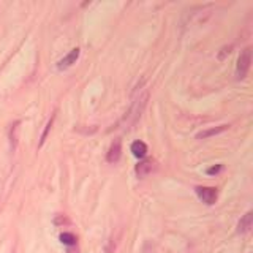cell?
<instances>
[{
    "mask_svg": "<svg viewBox=\"0 0 253 253\" xmlns=\"http://www.w3.org/2000/svg\"><path fill=\"white\" fill-rule=\"evenodd\" d=\"M131 154L136 158H144L147 154V146L142 141H134L131 144Z\"/></svg>",
    "mask_w": 253,
    "mask_h": 253,
    "instance_id": "7",
    "label": "cell"
},
{
    "mask_svg": "<svg viewBox=\"0 0 253 253\" xmlns=\"http://www.w3.org/2000/svg\"><path fill=\"white\" fill-rule=\"evenodd\" d=\"M121 155H122V141L117 138V139H114V142L111 144V147L108 150L106 160H108V163H117L121 160Z\"/></svg>",
    "mask_w": 253,
    "mask_h": 253,
    "instance_id": "5",
    "label": "cell"
},
{
    "mask_svg": "<svg viewBox=\"0 0 253 253\" xmlns=\"http://www.w3.org/2000/svg\"><path fill=\"white\" fill-rule=\"evenodd\" d=\"M221 168H223V166H221V165L212 166V168H209V169H208V174H209V176H213V174H218V172L221 171Z\"/></svg>",
    "mask_w": 253,
    "mask_h": 253,
    "instance_id": "12",
    "label": "cell"
},
{
    "mask_svg": "<svg viewBox=\"0 0 253 253\" xmlns=\"http://www.w3.org/2000/svg\"><path fill=\"white\" fill-rule=\"evenodd\" d=\"M226 128H228V125H220V126H217V128H209V130H204L201 133H198L196 138L198 139H206V138H209V136H213V134H218L221 131H225Z\"/></svg>",
    "mask_w": 253,
    "mask_h": 253,
    "instance_id": "9",
    "label": "cell"
},
{
    "mask_svg": "<svg viewBox=\"0 0 253 253\" xmlns=\"http://www.w3.org/2000/svg\"><path fill=\"white\" fill-rule=\"evenodd\" d=\"M60 241L65 245H68V247H73V245H76V236L71 233H63L60 234Z\"/></svg>",
    "mask_w": 253,
    "mask_h": 253,
    "instance_id": "10",
    "label": "cell"
},
{
    "mask_svg": "<svg viewBox=\"0 0 253 253\" xmlns=\"http://www.w3.org/2000/svg\"><path fill=\"white\" fill-rule=\"evenodd\" d=\"M147 100H149V90L144 89L142 92H139L136 97H134L131 106L128 109V113L125 116V122L128 126H134L136 122L141 119L142 113H144L146 109V105H147Z\"/></svg>",
    "mask_w": 253,
    "mask_h": 253,
    "instance_id": "1",
    "label": "cell"
},
{
    "mask_svg": "<svg viewBox=\"0 0 253 253\" xmlns=\"http://www.w3.org/2000/svg\"><path fill=\"white\" fill-rule=\"evenodd\" d=\"M250 63H252V49L250 47H245L241 52L239 59L236 63V78L237 79H244L247 76L249 70H250Z\"/></svg>",
    "mask_w": 253,
    "mask_h": 253,
    "instance_id": "2",
    "label": "cell"
},
{
    "mask_svg": "<svg viewBox=\"0 0 253 253\" xmlns=\"http://www.w3.org/2000/svg\"><path fill=\"white\" fill-rule=\"evenodd\" d=\"M195 192L198 195V198L204 203V204H208V206H212V204H215L217 201V188H213V187H196L195 188Z\"/></svg>",
    "mask_w": 253,
    "mask_h": 253,
    "instance_id": "3",
    "label": "cell"
},
{
    "mask_svg": "<svg viewBox=\"0 0 253 253\" xmlns=\"http://www.w3.org/2000/svg\"><path fill=\"white\" fill-rule=\"evenodd\" d=\"M252 225H253V213L252 212H247L239 220V223H237V233H241V234L249 233L250 229H252Z\"/></svg>",
    "mask_w": 253,
    "mask_h": 253,
    "instance_id": "6",
    "label": "cell"
},
{
    "mask_svg": "<svg viewBox=\"0 0 253 253\" xmlns=\"http://www.w3.org/2000/svg\"><path fill=\"white\" fill-rule=\"evenodd\" d=\"M52 121H54V116H52V119H51V121L47 122V125H46V128H44V133L42 134V141H40V146H42L43 142H44V139H46V136H47V131H49V128H51V126H52Z\"/></svg>",
    "mask_w": 253,
    "mask_h": 253,
    "instance_id": "11",
    "label": "cell"
},
{
    "mask_svg": "<svg viewBox=\"0 0 253 253\" xmlns=\"http://www.w3.org/2000/svg\"><path fill=\"white\" fill-rule=\"evenodd\" d=\"M79 54H81V51H79V47H75V49H71L65 57L63 59H60L59 62H57V68L59 70H67V68H70V67H73L75 63H76V60L79 59Z\"/></svg>",
    "mask_w": 253,
    "mask_h": 253,
    "instance_id": "4",
    "label": "cell"
},
{
    "mask_svg": "<svg viewBox=\"0 0 253 253\" xmlns=\"http://www.w3.org/2000/svg\"><path fill=\"white\" fill-rule=\"evenodd\" d=\"M152 169H154V162L152 160H144V162H141L136 166V174L139 177H144V176H147L149 172H152Z\"/></svg>",
    "mask_w": 253,
    "mask_h": 253,
    "instance_id": "8",
    "label": "cell"
}]
</instances>
